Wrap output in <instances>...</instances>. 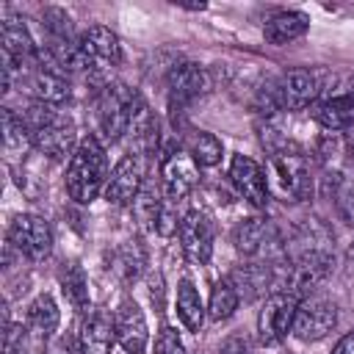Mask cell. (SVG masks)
Returning <instances> with one entry per match:
<instances>
[{"instance_id": "6da1fadb", "label": "cell", "mask_w": 354, "mask_h": 354, "mask_svg": "<svg viewBox=\"0 0 354 354\" xmlns=\"http://www.w3.org/2000/svg\"><path fill=\"white\" fill-rule=\"evenodd\" d=\"M108 177V155L97 136L80 138L75 155L66 166V194L77 205H88L97 199Z\"/></svg>"}, {"instance_id": "7a4b0ae2", "label": "cell", "mask_w": 354, "mask_h": 354, "mask_svg": "<svg viewBox=\"0 0 354 354\" xmlns=\"http://www.w3.org/2000/svg\"><path fill=\"white\" fill-rule=\"evenodd\" d=\"M30 133H33V147L53 158V160H64L66 155L72 158L75 149H77V133H75V124L72 119H66L64 113H58L53 105H44V102H33L28 116H25Z\"/></svg>"}, {"instance_id": "3957f363", "label": "cell", "mask_w": 354, "mask_h": 354, "mask_svg": "<svg viewBox=\"0 0 354 354\" xmlns=\"http://www.w3.org/2000/svg\"><path fill=\"white\" fill-rule=\"evenodd\" d=\"M266 183H268V194H274L282 202H301L313 188L307 160L296 149L271 152L266 166Z\"/></svg>"}, {"instance_id": "277c9868", "label": "cell", "mask_w": 354, "mask_h": 354, "mask_svg": "<svg viewBox=\"0 0 354 354\" xmlns=\"http://www.w3.org/2000/svg\"><path fill=\"white\" fill-rule=\"evenodd\" d=\"M144 105L147 102L133 88H127L122 83L105 86L97 100V122H100V130L105 133V138L116 141L124 133H130V127Z\"/></svg>"}, {"instance_id": "5b68a950", "label": "cell", "mask_w": 354, "mask_h": 354, "mask_svg": "<svg viewBox=\"0 0 354 354\" xmlns=\"http://www.w3.org/2000/svg\"><path fill=\"white\" fill-rule=\"evenodd\" d=\"M299 307V296L288 293V290H277L271 293L260 313H257V340L263 346H277L288 337L290 326H293V315Z\"/></svg>"}, {"instance_id": "8992f818", "label": "cell", "mask_w": 354, "mask_h": 354, "mask_svg": "<svg viewBox=\"0 0 354 354\" xmlns=\"http://www.w3.org/2000/svg\"><path fill=\"white\" fill-rule=\"evenodd\" d=\"M335 326H337V304L335 301H329L324 296L299 299V307H296V315H293V326H290L293 337H299L304 343H313V340L326 337Z\"/></svg>"}, {"instance_id": "52a82bcc", "label": "cell", "mask_w": 354, "mask_h": 354, "mask_svg": "<svg viewBox=\"0 0 354 354\" xmlns=\"http://www.w3.org/2000/svg\"><path fill=\"white\" fill-rule=\"evenodd\" d=\"M77 58H80V72H100L116 66L122 61L119 36L105 25H91L77 39Z\"/></svg>"}, {"instance_id": "ba28073f", "label": "cell", "mask_w": 354, "mask_h": 354, "mask_svg": "<svg viewBox=\"0 0 354 354\" xmlns=\"http://www.w3.org/2000/svg\"><path fill=\"white\" fill-rule=\"evenodd\" d=\"M8 243L28 260H44L53 252V230L36 213H17L8 224Z\"/></svg>"}, {"instance_id": "9c48e42d", "label": "cell", "mask_w": 354, "mask_h": 354, "mask_svg": "<svg viewBox=\"0 0 354 354\" xmlns=\"http://www.w3.org/2000/svg\"><path fill=\"white\" fill-rule=\"evenodd\" d=\"M144 177H147V166H144V152H127L111 171L108 183H105V199L116 207L133 205L136 196L144 188Z\"/></svg>"}, {"instance_id": "30bf717a", "label": "cell", "mask_w": 354, "mask_h": 354, "mask_svg": "<svg viewBox=\"0 0 354 354\" xmlns=\"http://www.w3.org/2000/svg\"><path fill=\"white\" fill-rule=\"evenodd\" d=\"M210 75L202 64L183 61L169 72V108L177 113L210 91Z\"/></svg>"}, {"instance_id": "8fae6325", "label": "cell", "mask_w": 354, "mask_h": 354, "mask_svg": "<svg viewBox=\"0 0 354 354\" xmlns=\"http://www.w3.org/2000/svg\"><path fill=\"white\" fill-rule=\"evenodd\" d=\"M332 268V254L324 252V249H304L290 266H288V274H285V290L293 293V296H304L310 290H315L326 274Z\"/></svg>"}, {"instance_id": "7c38bea8", "label": "cell", "mask_w": 354, "mask_h": 354, "mask_svg": "<svg viewBox=\"0 0 354 354\" xmlns=\"http://www.w3.org/2000/svg\"><path fill=\"white\" fill-rule=\"evenodd\" d=\"M160 183L163 194L177 202L199 185V163L185 149H174L160 160Z\"/></svg>"}, {"instance_id": "4fadbf2b", "label": "cell", "mask_w": 354, "mask_h": 354, "mask_svg": "<svg viewBox=\"0 0 354 354\" xmlns=\"http://www.w3.org/2000/svg\"><path fill=\"white\" fill-rule=\"evenodd\" d=\"M180 246L188 263L205 266L213 254V224L202 210H188L180 221Z\"/></svg>"}, {"instance_id": "5bb4252c", "label": "cell", "mask_w": 354, "mask_h": 354, "mask_svg": "<svg viewBox=\"0 0 354 354\" xmlns=\"http://www.w3.org/2000/svg\"><path fill=\"white\" fill-rule=\"evenodd\" d=\"M230 183L235 185L238 196H243L254 207L268 205V183H266V169L252 160L249 155H235L230 163Z\"/></svg>"}, {"instance_id": "9a60e30c", "label": "cell", "mask_w": 354, "mask_h": 354, "mask_svg": "<svg viewBox=\"0 0 354 354\" xmlns=\"http://www.w3.org/2000/svg\"><path fill=\"white\" fill-rule=\"evenodd\" d=\"M113 329H116V343L127 354H144L149 343V329L141 307L133 299H124L116 313H113Z\"/></svg>"}, {"instance_id": "2e32d148", "label": "cell", "mask_w": 354, "mask_h": 354, "mask_svg": "<svg viewBox=\"0 0 354 354\" xmlns=\"http://www.w3.org/2000/svg\"><path fill=\"white\" fill-rule=\"evenodd\" d=\"M77 343H80V354H111L116 343L113 318L105 310H91L80 326Z\"/></svg>"}, {"instance_id": "e0dca14e", "label": "cell", "mask_w": 354, "mask_h": 354, "mask_svg": "<svg viewBox=\"0 0 354 354\" xmlns=\"http://www.w3.org/2000/svg\"><path fill=\"white\" fill-rule=\"evenodd\" d=\"M321 83L315 77V72L310 69H290L282 75L279 80V97H282V108H290V111H299L304 105H310L318 94Z\"/></svg>"}, {"instance_id": "ac0fdd59", "label": "cell", "mask_w": 354, "mask_h": 354, "mask_svg": "<svg viewBox=\"0 0 354 354\" xmlns=\"http://www.w3.org/2000/svg\"><path fill=\"white\" fill-rule=\"evenodd\" d=\"M310 28V17L301 11H279L274 17L266 19L263 25V36L268 44H288L299 36H304Z\"/></svg>"}, {"instance_id": "d6986e66", "label": "cell", "mask_w": 354, "mask_h": 354, "mask_svg": "<svg viewBox=\"0 0 354 354\" xmlns=\"http://www.w3.org/2000/svg\"><path fill=\"white\" fill-rule=\"evenodd\" d=\"M268 235H271L268 218L249 216V218H241V221L235 224V230H232V243H235L238 254L254 257V254L268 243Z\"/></svg>"}, {"instance_id": "ffe728a7", "label": "cell", "mask_w": 354, "mask_h": 354, "mask_svg": "<svg viewBox=\"0 0 354 354\" xmlns=\"http://www.w3.org/2000/svg\"><path fill=\"white\" fill-rule=\"evenodd\" d=\"M25 318H28V329L33 335H39L41 340H47V337L55 335V329L61 324V310H58V304H55V299L50 293H39L28 304V315Z\"/></svg>"}, {"instance_id": "44dd1931", "label": "cell", "mask_w": 354, "mask_h": 354, "mask_svg": "<svg viewBox=\"0 0 354 354\" xmlns=\"http://www.w3.org/2000/svg\"><path fill=\"white\" fill-rule=\"evenodd\" d=\"M313 116L326 130H348L354 124V94L324 100L313 108Z\"/></svg>"}, {"instance_id": "7402d4cb", "label": "cell", "mask_w": 354, "mask_h": 354, "mask_svg": "<svg viewBox=\"0 0 354 354\" xmlns=\"http://www.w3.org/2000/svg\"><path fill=\"white\" fill-rule=\"evenodd\" d=\"M174 304H177V318L183 321V326L188 332H199L202 324H205V304H202L199 290L194 288L191 279H180Z\"/></svg>"}, {"instance_id": "603a6c76", "label": "cell", "mask_w": 354, "mask_h": 354, "mask_svg": "<svg viewBox=\"0 0 354 354\" xmlns=\"http://www.w3.org/2000/svg\"><path fill=\"white\" fill-rule=\"evenodd\" d=\"M58 282H61L66 301L77 313H88V279H86L83 266L80 263H64L58 271Z\"/></svg>"}, {"instance_id": "cb8c5ba5", "label": "cell", "mask_w": 354, "mask_h": 354, "mask_svg": "<svg viewBox=\"0 0 354 354\" xmlns=\"http://www.w3.org/2000/svg\"><path fill=\"white\" fill-rule=\"evenodd\" d=\"M144 266H147V252H144L141 241H127V243H122V246L113 252V257H111V268H113V274H116L122 282H136V279L141 277Z\"/></svg>"}, {"instance_id": "d4e9b609", "label": "cell", "mask_w": 354, "mask_h": 354, "mask_svg": "<svg viewBox=\"0 0 354 354\" xmlns=\"http://www.w3.org/2000/svg\"><path fill=\"white\" fill-rule=\"evenodd\" d=\"M230 282L235 285L238 296L254 299V296H260V293L268 290V285H271V268L263 266V263H246V266H238L232 271Z\"/></svg>"}, {"instance_id": "484cf974", "label": "cell", "mask_w": 354, "mask_h": 354, "mask_svg": "<svg viewBox=\"0 0 354 354\" xmlns=\"http://www.w3.org/2000/svg\"><path fill=\"white\" fill-rule=\"evenodd\" d=\"M185 152H188L199 166H216V163L221 160L224 147H221V141H218L213 133H207V130H194V133L188 136V141H185Z\"/></svg>"}, {"instance_id": "4316f807", "label": "cell", "mask_w": 354, "mask_h": 354, "mask_svg": "<svg viewBox=\"0 0 354 354\" xmlns=\"http://www.w3.org/2000/svg\"><path fill=\"white\" fill-rule=\"evenodd\" d=\"M238 301H241V296H238L235 285L230 282V277L213 282L210 301H207V315H210V321H227V318L238 310Z\"/></svg>"}, {"instance_id": "83f0119b", "label": "cell", "mask_w": 354, "mask_h": 354, "mask_svg": "<svg viewBox=\"0 0 354 354\" xmlns=\"http://www.w3.org/2000/svg\"><path fill=\"white\" fill-rule=\"evenodd\" d=\"M3 144L8 152H25L33 147V133L25 116H17L11 108H3Z\"/></svg>"}, {"instance_id": "f1b7e54d", "label": "cell", "mask_w": 354, "mask_h": 354, "mask_svg": "<svg viewBox=\"0 0 354 354\" xmlns=\"http://www.w3.org/2000/svg\"><path fill=\"white\" fill-rule=\"evenodd\" d=\"M160 207H163L160 191H158L155 185H147V183H144L141 194H138L136 202H133V213H136V218H138L144 227H152V230H155V221H158Z\"/></svg>"}, {"instance_id": "f546056e", "label": "cell", "mask_w": 354, "mask_h": 354, "mask_svg": "<svg viewBox=\"0 0 354 354\" xmlns=\"http://www.w3.org/2000/svg\"><path fill=\"white\" fill-rule=\"evenodd\" d=\"M41 22H44V28L50 30L55 47H61V44H72V41H75V39H72V19H69L66 11H61V8H44Z\"/></svg>"}, {"instance_id": "4dcf8cb0", "label": "cell", "mask_w": 354, "mask_h": 354, "mask_svg": "<svg viewBox=\"0 0 354 354\" xmlns=\"http://www.w3.org/2000/svg\"><path fill=\"white\" fill-rule=\"evenodd\" d=\"M155 354H188V351H185V346H183L177 329L163 326V329L158 332V337H155Z\"/></svg>"}, {"instance_id": "1f68e13d", "label": "cell", "mask_w": 354, "mask_h": 354, "mask_svg": "<svg viewBox=\"0 0 354 354\" xmlns=\"http://www.w3.org/2000/svg\"><path fill=\"white\" fill-rule=\"evenodd\" d=\"M25 326L22 324H8L3 332V354H22L25 346Z\"/></svg>"}, {"instance_id": "d6a6232c", "label": "cell", "mask_w": 354, "mask_h": 354, "mask_svg": "<svg viewBox=\"0 0 354 354\" xmlns=\"http://www.w3.org/2000/svg\"><path fill=\"white\" fill-rule=\"evenodd\" d=\"M337 207H340V213L346 216V221L354 224V183H346V185L337 191Z\"/></svg>"}, {"instance_id": "836d02e7", "label": "cell", "mask_w": 354, "mask_h": 354, "mask_svg": "<svg viewBox=\"0 0 354 354\" xmlns=\"http://www.w3.org/2000/svg\"><path fill=\"white\" fill-rule=\"evenodd\" d=\"M47 354H80V343L72 337H58L47 346Z\"/></svg>"}, {"instance_id": "e575fe53", "label": "cell", "mask_w": 354, "mask_h": 354, "mask_svg": "<svg viewBox=\"0 0 354 354\" xmlns=\"http://www.w3.org/2000/svg\"><path fill=\"white\" fill-rule=\"evenodd\" d=\"M218 354H252V346H249V340H243V337H230V340L221 346Z\"/></svg>"}, {"instance_id": "d590c367", "label": "cell", "mask_w": 354, "mask_h": 354, "mask_svg": "<svg viewBox=\"0 0 354 354\" xmlns=\"http://www.w3.org/2000/svg\"><path fill=\"white\" fill-rule=\"evenodd\" d=\"M332 354H354V332H346V335L335 343Z\"/></svg>"}, {"instance_id": "8d00e7d4", "label": "cell", "mask_w": 354, "mask_h": 354, "mask_svg": "<svg viewBox=\"0 0 354 354\" xmlns=\"http://www.w3.org/2000/svg\"><path fill=\"white\" fill-rule=\"evenodd\" d=\"M343 144H346V152L354 158V124H351V127L343 133Z\"/></svg>"}, {"instance_id": "74e56055", "label": "cell", "mask_w": 354, "mask_h": 354, "mask_svg": "<svg viewBox=\"0 0 354 354\" xmlns=\"http://www.w3.org/2000/svg\"><path fill=\"white\" fill-rule=\"evenodd\" d=\"M351 263H354V246H351Z\"/></svg>"}]
</instances>
